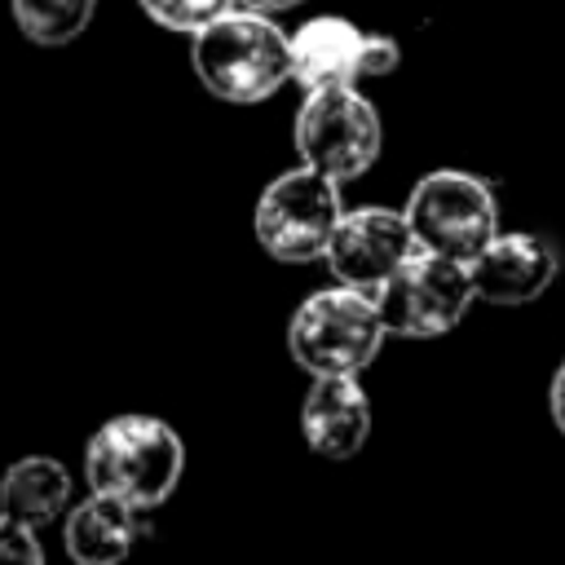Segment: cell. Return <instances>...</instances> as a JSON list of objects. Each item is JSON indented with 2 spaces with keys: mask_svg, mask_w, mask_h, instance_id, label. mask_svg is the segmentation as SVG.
I'll use <instances>...</instances> for the list:
<instances>
[{
  "mask_svg": "<svg viewBox=\"0 0 565 565\" xmlns=\"http://www.w3.org/2000/svg\"><path fill=\"white\" fill-rule=\"evenodd\" d=\"M185 472V441L159 415H110L84 446V477L93 494H110L132 512L159 508Z\"/></svg>",
  "mask_w": 565,
  "mask_h": 565,
  "instance_id": "6da1fadb",
  "label": "cell"
},
{
  "mask_svg": "<svg viewBox=\"0 0 565 565\" xmlns=\"http://www.w3.org/2000/svg\"><path fill=\"white\" fill-rule=\"evenodd\" d=\"M190 66L212 97L252 106L291 79V35L265 13L230 9L225 18L194 31Z\"/></svg>",
  "mask_w": 565,
  "mask_h": 565,
  "instance_id": "7a4b0ae2",
  "label": "cell"
},
{
  "mask_svg": "<svg viewBox=\"0 0 565 565\" xmlns=\"http://www.w3.org/2000/svg\"><path fill=\"white\" fill-rule=\"evenodd\" d=\"M388 327L371 296L353 287H322L300 300V309L287 322V349L296 366L318 375H358L375 362Z\"/></svg>",
  "mask_w": 565,
  "mask_h": 565,
  "instance_id": "3957f363",
  "label": "cell"
},
{
  "mask_svg": "<svg viewBox=\"0 0 565 565\" xmlns=\"http://www.w3.org/2000/svg\"><path fill=\"white\" fill-rule=\"evenodd\" d=\"M406 225L419 243V252L450 256L472 265L494 238H499V203L494 190L459 168H437L415 181L406 199Z\"/></svg>",
  "mask_w": 565,
  "mask_h": 565,
  "instance_id": "277c9868",
  "label": "cell"
},
{
  "mask_svg": "<svg viewBox=\"0 0 565 565\" xmlns=\"http://www.w3.org/2000/svg\"><path fill=\"white\" fill-rule=\"evenodd\" d=\"M340 221H344L340 181H331L318 168H305L300 163L291 172H278L260 190L252 230H256V243L274 260H282V265H309V260H322L327 256L331 234H335Z\"/></svg>",
  "mask_w": 565,
  "mask_h": 565,
  "instance_id": "5b68a950",
  "label": "cell"
},
{
  "mask_svg": "<svg viewBox=\"0 0 565 565\" xmlns=\"http://www.w3.org/2000/svg\"><path fill=\"white\" fill-rule=\"evenodd\" d=\"M380 115L358 93V84L305 93V106L296 115V150L305 168H318L322 177L344 185L380 159Z\"/></svg>",
  "mask_w": 565,
  "mask_h": 565,
  "instance_id": "8992f818",
  "label": "cell"
},
{
  "mask_svg": "<svg viewBox=\"0 0 565 565\" xmlns=\"http://www.w3.org/2000/svg\"><path fill=\"white\" fill-rule=\"evenodd\" d=\"M477 300L472 274L463 260L415 252L375 296V309L388 327V335L406 340H433L459 327L468 305Z\"/></svg>",
  "mask_w": 565,
  "mask_h": 565,
  "instance_id": "52a82bcc",
  "label": "cell"
},
{
  "mask_svg": "<svg viewBox=\"0 0 565 565\" xmlns=\"http://www.w3.org/2000/svg\"><path fill=\"white\" fill-rule=\"evenodd\" d=\"M419 252L406 212L393 207H353L331 234L327 247V269L340 287H353L362 296H380V287Z\"/></svg>",
  "mask_w": 565,
  "mask_h": 565,
  "instance_id": "ba28073f",
  "label": "cell"
},
{
  "mask_svg": "<svg viewBox=\"0 0 565 565\" xmlns=\"http://www.w3.org/2000/svg\"><path fill=\"white\" fill-rule=\"evenodd\" d=\"M561 256L543 234H499L472 265V291L490 305H530L556 282Z\"/></svg>",
  "mask_w": 565,
  "mask_h": 565,
  "instance_id": "9c48e42d",
  "label": "cell"
},
{
  "mask_svg": "<svg viewBox=\"0 0 565 565\" xmlns=\"http://www.w3.org/2000/svg\"><path fill=\"white\" fill-rule=\"evenodd\" d=\"M305 446L322 459H353L371 437V397L358 375H318L300 402Z\"/></svg>",
  "mask_w": 565,
  "mask_h": 565,
  "instance_id": "30bf717a",
  "label": "cell"
},
{
  "mask_svg": "<svg viewBox=\"0 0 565 565\" xmlns=\"http://www.w3.org/2000/svg\"><path fill=\"white\" fill-rule=\"evenodd\" d=\"M362 40H366V31H358L349 18H335V13L309 18L300 31H291V79L305 93L358 84L362 79Z\"/></svg>",
  "mask_w": 565,
  "mask_h": 565,
  "instance_id": "8fae6325",
  "label": "cell"
},
{
  "mask_svg": "<svg viewBox=\"0 0 565 565\" xmlns=\"http://www.w3.org/2000/svg\"><path fill=\"white\" fill-rule=\"evenodd\" d=\"M137 543V512L110 494H84L62 525V547L75 565H124Z\"/></svg>",
  "mask_w": 565,
  "mask_h": 565,
  "instance_id": "7c38bea8",
  "label": "cell"
},
{
  "mask_svg": "<svg viewBox=\"0 0 565 565\" xmlns=\"http://www.w3.org/2000/svg\"><path fill=\"white\" fill-rule=\"evenodd\" d=\"M71 508V472L53 455H22L0 477V516H13L31 530L53 525Z\"/></svg>",
  "mask_w": 565,
  "mask_h": 565,
  "instance_id": "4fadbf2b",
  "label": "cell"
},
{
  "mask_svg": "<svg viewBox=\"0 0 565 565\" xmlns=\"http://www.w3.org/2000/svg\"><path fill=\"white\" fill-rule=\"evenodd\" d=\"M97 0H13V22L31 44L57 49L84 35Z\"/></svg>",
  "mask_w": 565,
  "mask_h": 565,
  "instance_id": "5bb4252c",
  "label": "cell"
},
{
  "mask_svg": "<svg viewBox=\"0 0 565 565\" xmlns=\"http://www.w3.org/2000/svg\"><path fill=\"white\" fill-rule=\"evenodd\" d=\"M137 4L146 9L150 22H159L163 31H177V35H194L234 9V0H137Z\"/></svg>",
  "mask_w": 565,
  "mask_h": 565,
  "instance_id": "9a60e30c",
  "label": "cell"
},
{
  "mask_svg": "<svg viewBox=\"0 0 565 565\" xmlns=\"http://www.w3.org/2000/svg\"><path fill=\"white\" fill-rule=\"evenodd\" d=\"M0 565H44V547L31 525L0 516Z\"/></svg>",
  "mask_w": 565,
  "mask_h": 565,
  "instance_id": "2e32d148",
  "label": "cell"
},
{
  "mask_svg": "<svg viewBox=\"0 0 565 565\" xmlns=\"http://www.w3.org/2000/svg\"><path fill=\"white\" fill-rule=\"evenodd\" d=\"M402 62V49L393 35H380V31H366L362 40V79H380V75H393Z\"/></svg>",
  "mask_w": 565,
  "mask_h": 565,
  "instance_id": "e0dca14e",
  "label": "cell"
},
{
  "mask_svg": "<svg viewBox=\"0 0 565 565\" xmlns=\"http://www.w3.org/2000/svg\"><path fill=\"white\" fill-rule=\"evenodd\" d=\"M547 411H552L556 428L565 433V362H561V366H556V375H552V388H547Z\"/></svg>",
  "mask_w": 565,
  "mask_h": 565,
  "instance_id": "ac0fdd59",
  "label": "cell"
},
{
  "mask_svg": "<svg viewBox=\"0 0 565 565\" xmlns=\"http://www.w3.org/2000/svg\"><path fill=\"white\" fill-rule=\"evenodd\" d=\"M300 0H234V9H247V13H265V18H274V13H287V9H296Z\"/></svg>",
  "mask_w": 565,
  "mask_h": 565,
  "instance_id": "d6986e66",
  "label": "cell"
}]
</instances>
